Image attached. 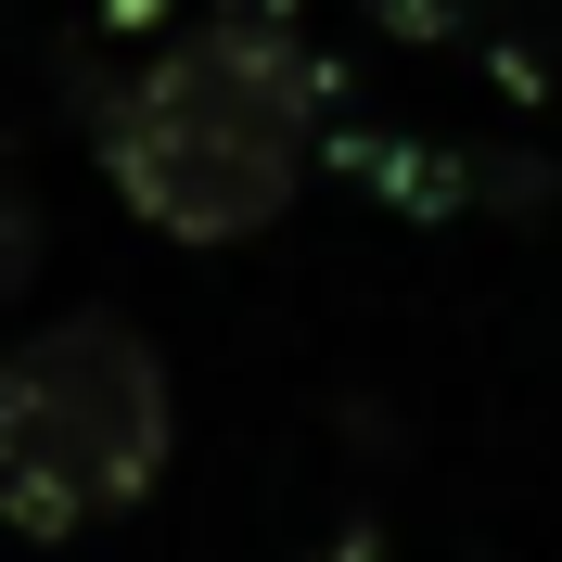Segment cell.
I'll return each mask as SVG.
<instances>
[{
    "instance_id": "obj_2",
    "label": "cell",
    "mask_w": 562,
    "mask_h": 562,
    "mask_svg": "<svg viewBox=\"0 0 562 562\" xmlns=\"http://www.w3.org/2000/svg\"><path fill=\"white\" fill-rule=\"evenodd\" d=\"M167 435H179L167 358L103 307L52 319L0 358V512L26 537H77L103 512H128L167 473Z\"/></svg>"
},
{
    "instance_id": "obj_1",
    "label": "cell",
    "mask_w": 562,
    "mask_h": 562,
    "mask_svg": "<svg viewBox=\"0 0 562 562\" xmlns=\"http://www.w3.org/2000/svg\"><path fill=\"white\" fill-rule=\"evenodd\" d=\"M319 140V65L281 26H192L115 90L103 167L167 244H256Z\"/></svg>"
}]
</instances>
